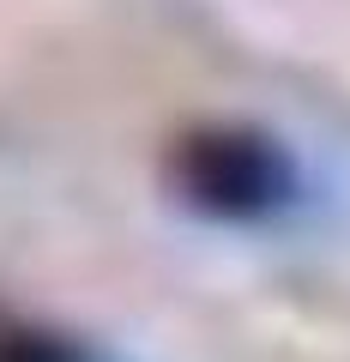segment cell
<instances>
[{
    "label": "cell",
    "mask_w": 350,
    "mask_h": 362,
    "mask_svg": "<svg viewBox=\"0 0 350 362\" xmlns=\"http://www.w3.org/2000/svg\"><path fill=\"white\" fill-rule=\"evenodd\" d=\"M175 181H182V199L211 218H266L290 199L296 175H290V157L278 151L272 139L259 133H235V127H218V133H194L175 157Z\"/></svg>",
    "instance_id": "6da1fadb"
},
{
    "label": "cell",
    "mask_w": 350,
    "mask_h": 362,
    "mask_svg": "<svg viewBox=\"0 0 350 362\" xmlns=\"http://www.w3.org/2000/svg\"><path fill=\"white\" fill-rule=\"evenodd\" d=\"M0 362H91V356L37 326H0Z\"/></svg>",
    "instance_id": "7a4b0ae2"
}]
</instances>
